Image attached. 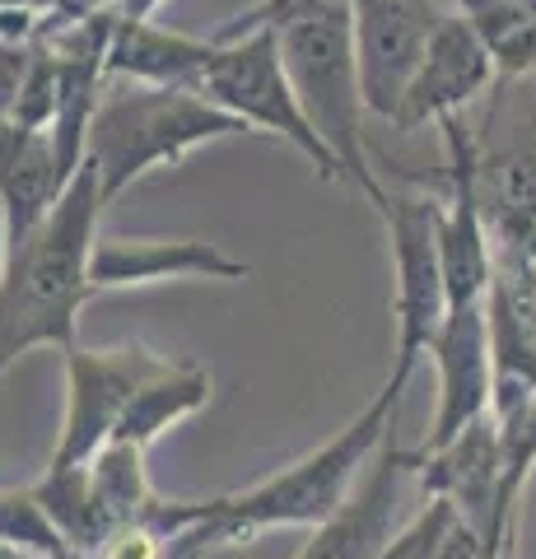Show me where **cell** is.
Segmentation results:
<instances>
[{
	"label": "cell",
	"mask_w": 536,
	"mask_h": 559,
	"mask_svg": "<svg viewBox=\"0 0 536 559\" xmlns=\"http://www.w3.org/2000/svg\"><path fill=\"white\" fill-rule=\"evenodd\" d=\"M472 140L490 242L536 248V70L495 84Z\"/></svg>",
	"instance_id": "obj_5"
},
{
	"label": "cell",
	"mask_w": 536,
	"mask_h": 559,
	"mask_svg": "<svg viewBox=\"0 0 536 559\" xmlns=\"http://www.w3.org/2000/svg\"><path fill=\"white\" fill-rule=\"evenodd\" d=\"M495 84H499V70H495L490 47L480 43L472 20H462V14L453 10L439 24L420 70H415V80L406 84L402 108H396V117H392V131L439 127L443 117H457L466 103L490 94Z\"/></svg>",
	"instance_id": "obj_13"
},
{
	"label": "cell",
	"mask_w": 536,
	"mask_h": 559,
	"mask_svg": "<svg viewBox=\"0 0 536 559\" xmlns=\"http://www.w3.org/2000/svg\"><path fill=\"white\" fill-rule=\"evenodd\" d=\"M5 266H10V229H5V210H0V285H5Z\"/></svg>",
	"instance_id": "obj_27"
},
{
	"label": "cell",
	"mask_w": 536,
	"mask_h": 559,
	"mask_svg": "<svg viewBox=\"0 0 536 559\" xmlns=\"http://www.w3.org/2000/svg\"><path fill=\"white\" fill-rule=\"evenodd\" d=\"M322 0H257L252 10H243L238 20H229L219 33H211L215 43H234V38H248V33H262V28H285L289 20H299Z\"/></svg>",
	"instance_id": "obj_22"
},
{
	"label": "cell",
	"mask_w": 536,
	"mask_h": 559,
	"mask_svg": "<svg viewBox=\"0 0 536 559\" xmlns=\"http://www.w3.org/2000/svg\"><path fill=\"white\" fill-rule=\"evenodd\" d=\"M94 485H98V495L103 503H108V513L122 522H141L154 503H159V495H154V485H150V471H145V448H135V443H103L94 452Z\"/></svg>",
	"instance_id": "obj_20"
},
{
	"label": "cell",
	"mask_w": 536,
	"mask_h": 559,
	"mask_svg": "<svg viewBox=\"0 0 536 559\" xmlns=\"http://www.w3.org/2000/svg\"><path fill=\"white\" fill-rule=\"evenodd\" d=\"M57 0H0V14H10V10H28V14H47Z\"/></svg>",
	"instance_id": "obj_26"
},
{
	"label": "cell",
	"mask_w": 536,
	"mask_h": 559,
	"mask_svg": "<svg viewBox=\"0 0 536 559\" xmlns=\"http://www.w3.org/2000/svg\"><path fill=\"white\" fill-rule=\"evenodd\" d=\"M355 5V66L365 108L392 121L406 84L420 70L439 24L453 14L448 0H350Z\"/></svg>",
	"instance_id": "obj_9"
},
{
	"label": "cell",
	"mask_w": 536,
	"mask_h": 559,
	"mask_svg": "<svg viewBox=\"0 0 536 559\" xmlns=\"http://www.w3.org/2000/svg\"><path fill=\"white\" fill-rule=\"evenodd\" d=\"M117 0H57L47 14H43V24H38V38H47V33H61V28H71L80 20H90V14L98 10H112Z\"/></svg>",
	"instance_id": "obj_24"
},
{
	"label": "cell",
	"mask_w": 536,
	"mask_h": 559,
	"mask_svg": "<svg viewBox=\"0 0 536 559\" xmlns=\"http://www.w3.org/2000/svg\"><path fill=\"white\" fill-rule=\"evenodd\" d=\"M224 135H252L234 112L215 108L201 90H164V84H135V90L98 103L90 127V154L103 201H117L145 173L164 164H182L192 150Z\"/></svg>",
	"instance_id": "obj_4"
},
{
	"label": "cell",
	"mask_w": 536,
	"mask_h": 559,
	"mask_svg": "<svg viewBox=\"0 0 536 559\" xmlns=\"http://www.w3.org/2000/svg\"><path fill=\"white\" fill-rule=\"evenodd\" d=\"M33 43L38 38H0V117H10L14 103H20V90L33 66Z\"/></svg>",
	"instance_id": "obj_23"
},
{
	"label": "cell",
	"mask_w": 536,
	"mask_h": 559,
	"mask_svg": "<svg viewBox=\"0 0 536 559\" xmlns=\"http://www.w3.org/2000/svg\"><path fill=\"white\" fill-rule=\"evenodd\" d=\"M415 476L429 499H448L466 522H476L499 559H513V522L504 513V439L495 415H480L434 452L415 448Z\"/></svg>",
	"instance_id": "obj_10"
},
{
	"label": "cell",
	"mask_w": 536,
	"mask_h": 559,
	"mask_svg": "<svg viewBox=\"0 0 536 559\" xmlns=\"http://www.w3.org/2000/svg\"><path fill=\"white\" fill-rule=\"evenodd\" d=\"M495 275L486 289V326L495 359L490 415L509 419L536 396V248L490 242Z\"/></svg>",
	"instance_id": "obj_11"
},
{
	"label": "cell",
	"mask_w": 536,
	"mask_h": 559,
	"mask_svg": "<svg viewBox=\"0 0 536 559\" xmlns=\"http://www.w3.org/2000/svg\"><path fill=\"white\" fill-rule=\"evenodd\" d=\"M499 439H504V513L517 518V499L527 489V476L536 466V396L517 406L509 419H499Z\"/></svg>",
	"instance_id": "obj_21"
},
{
	"label": "cell",
	"mask_w": 536,
	"mask_h": 559,
	"mask_svg": "<svg viewBox=\"0 0 536 559\" xmlns=\"http://www.w3.org/2000/svg\"><path fill=\"white\" fill-rule=\"evenodd\" d=\"M90 280L94 294L154 280H248V261L201 238H98Z\"/></svg>",
	"instance_id": "obj_15"
},
{
	"label": "cell",
	"mask_w": 536,
	"mask_h": 559,
	"mask_svg": "<svg viewBox=\"0 0 536 559\" xmlns=\"http://www.w3.org/2000/svg\"><path fill=\"white\" fill-rule=\"evenodd\" d=\"M164 0H117V20H154V10H159Z\"/></svg>",
	"instance_id": "obj_25"
},
{
	"label": "cell",
	"mask_w": 536,
	"mask_h": 559,
	"mask_svg": "<svg viewBox=\"0 0 536 559\" xmlns=\"http://www.w3.org/2000/svg\"><path fill=\"white\" fill-rule=\"evenodd\" d=\"M410 471H415V452L396 443V429H392L388 443L373 452L359 489L341 503V513H332L322 527H313V536L303 540V550L294 559H373L392 540L402 480Z\"/></svg>",
	"instance_id": "obj_14"
},
{
	"label": "cell",
	"mask_w": 536,
	"mask_h": 559,
	"mask_svg": "<svg viewBox=\"0 0 536 559\" xmlns=\"http://www.w3.org/2000/svg\"><path fill=\"white\" fill-rule=\"evenodd\" d=\"M159 364L164 355H154L145 345H122V349L71 345L65 349V419H61V439H57V452H51V466L94 462V452L112 439L131 396L141 392V382Z\"/></svg>",
	"instance_id": "obj_8"
},
{
	"label": "cell",
	"mask_w": 536,
	"mask_h": 559,
	"mask_svg": "<svg viewBox=\"0 0 536 559\" xmlns=\"http://www.w3.org/2000/svg\"><path fill=\"white\" fill-rule=\"evenodd\" d=\"M219 43L187 38L154 20H117L108 47V75H127L135 84H164V90H201Z\"/></svg>",
	"instance_id": "obj_17"
},
{
	"label": "cell",
	"mask_w": 536,
	"mask_h": 559,
	"mask_svg": "<svg viewBox=\"0 0 536 559\" xmlns=\"http://www.w3.org/2000/svg\"><path fill=\"white\" fill-rule=\"evenodd\" d=\"M0 559H33L24 546H14V540H0Z\"/></svg>",
	"instance_id": "obj_28"
},
{
	"label": "cell",
	"mask_w": 536,
	"mask_h": 559,
	"mask_svg": "<svg viewBox=\"0 0 536 559\" xmlns=\"http://www.w3.org/2000/svg\"><path fill=\"white\" fill-rule=\"evenodd\" d=\"M103 187L94 164L71 178V187L57 197L51 215L33 229L24 242L10 248L5 285H0V378L20 355L38 345L71 349L80 308L94 299V242H98V215H103Z\"/></svg>",
	"instance_id": "obj_2"
},
{
	"label": "cell",
	"mask_w": 536,
	"mask_h": 559,
	"mask_svg": "<svg viewBox=\"0 0 536 559\" xmlns=\"http://www.w3.org/2000/svg\"><path fill=\"white\" fill-rule=\"evenodd\" d=\"M201 94L211 98L215 108L234 112L243 127L289 140V145L299 150L326 182L341 178L336 154L326 150V140L313 131V121L303 117V103H299V94H294V80H289V70L281 61L275 28L219 43L211 70L201 75Z\"/></svg>",
	"instance_id": "obj_6"
},
{
	"label": "cell",
	"mask_w": 536,
	"mask_h": 559,
	"mask_svg": "<svg viewBox=\"0 0 536 559\" xmlns=\"http://www.w3.org/2000/svg\"><path fill=\"white\" fill-rule=\"evenodd\" d=\"M388 224L392 266H396V364L415 369L429 349V336L439 331L448 312L443 289V257H439V215L443 201H434L425 187H388V205L378 210Z\"/></svg>",
	"instance_id": "obj_7"
},
{
	"label": "cell",
	"mask_w": 536,
	"mask_h": 559,
	"mask_svg": "<svg viewBox=\"0 0 536 559\" xmlns=\"http://www.w3.org/2000/svg\"><path fill=\"white\" fill-rule=\"evenodd\" d=\"M429 359L439 373V406L434 425L420 452H434L453 443L466 425H476L480 415H490L495 396V359H490V326H486V304L448 308L439 331L429 336Z\"/></svg>",
	"instance_id": "obj_12"
},
{
	"label": "cell",
	"mask_w": 536,
	"mask_h": 559,
	"mask_svg": "<svg viewBox=\"0 0 536 559\" xmlns=\"http://www.w3.org/2000/svg\"><path fill=\"white\" fill-rule=\"evenodd\" d=\"M410 373L415 369L396 364L392 378L383 382V392H378L336 439L303 452L294 466L275 471V476L243 489V495L205 499L201 522H192V527L172 540L168 559H201L224 546H243V540L275 532V527H322L332 513H341V503L355 495V476L369 471L373 452L383 448L388 433L396 429V406H402Z\"/></svg>",
	"instance_id": "obj_1"
},
{
	"label": "cell",
	"mask_w": 536,
	"mask_h": 559,
	"mask_svg": "<svg viewBox=\"0 0 536 559\" xmlns=\"http://www.w3.org/2000/svg\"><path fill=\"white\" fill-rule=\"evenodd\" d=\"M281 61L294 80V94L303 103V117L336 154L341 178L373 210L388 205V182L373 168V150L365 140V90L355 66V5L350 0H322L285 28H275Z\"/></svg>",
	"instance_id": "obj_3"
},
{
	"label": "cell",
	"mask_w": 536,
	"mask_h": 559,
	"mask_svg": "<svg viewBox=\"0 0 536 559\" xmlns=\"http://www.w3.org/2000/svg\"><path fill=\"white\" fill-rule=\"evenodd\" d=\"M71 187L57 168L47 131L20 127L14 117H0V210H5L10 248L24 242L51 215L57 197Z\"/></svg>",
	"instance_id": "obj_16"
},
{
	"label": "cell",
	"mask_w": 536,
	"mask_h": 559,
	"mask_svg": "<svg viewBox=\"0 0 536 559\" xmlns=\"http://www.w3.org/2000/svg\"><path fill=\"white\" fill-rule=\"evenodd\" d=\"M205 401H211V373L192 359H164L159 369L141 382V392L131 396V406L122 415V425L112 429V439L150 448L164 429H172L187 415H196Z\"/></svg>",
	"instance_id": "obj_19"
},
{
	"label": "cell",
	"mask_w": 536,
	"mask_h": 559,
	"mask_svg": "<svg viewBox=\"0 0 536 559\" xmlns=\"http://www.w3.org/2000/svg\"><path fill=\"white\" fill-rule=\"evenodd\" d=\"M33 499H38L43 518L51 522V532L65 540V550L75 559L98 555L117 536V522L103 503L90 462L84 466H47L43 480H33Z\"/></svg>",
	"instance_id": "obj_18"
}]
</instances>
